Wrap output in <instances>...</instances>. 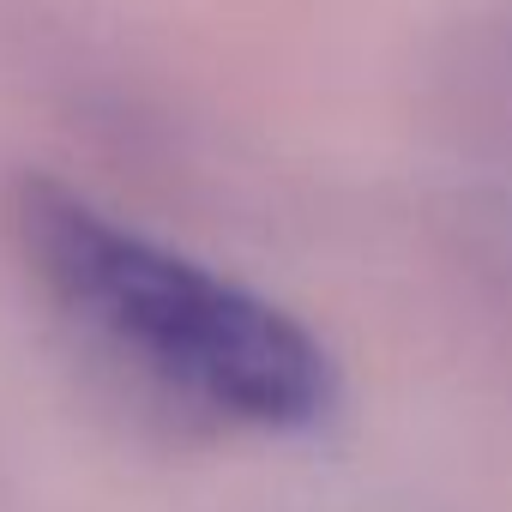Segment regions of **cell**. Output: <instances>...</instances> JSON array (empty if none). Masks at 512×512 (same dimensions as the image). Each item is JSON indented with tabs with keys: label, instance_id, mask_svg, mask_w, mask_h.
<instances>
[{
	"label": "cell",
	"instance_id": "1",
	"mask_svg": "<svg viewBox=\"0 0 512 512\" xmlns=\"http://www.w3.org/2000/svg\"><path fill=\"white\" fill-rule=\"evenodd\" d=\"M0 223L49 320L133 398L223 434H308L338 410V362L290 308L91 193L25 169Z\"/></svg>",
	"mask_w": 512,
	"mask_h": 512
}]
</instances>
